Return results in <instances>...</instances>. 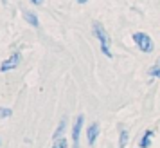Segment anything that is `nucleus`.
Returning a JSON list of instances; mask_svg holds the SVG:
<instances>
[{"instance_id":"nucleus-1","label":"nucleus","mask_w":160,"mask_h":148,"mask_svg":"<svg viewBox=\"0 0 160 148\" xmlns=\"http://www.w3.org/2000/svg\"><path fill=\"white\" fill-rule=\"evenodd\" d=\"M92 33H94V36L97 38V42L101 45V52L106 56V58H113V54L110 51V36L106 29H104V25L101 22H94L92 24Z\"/></svg>"},{"instance_id":"nucleus-2","label":"nucleus","mask_w":160,"mask_h":148,"mask_svg":"<svg viewBox=\"0 0 160 148\" xmlns=\"http://www.w3.org/2000/svg\"><path fill=\"white\" fill-rule=\"evenodd\" d=\"M131 38H133L135 45H137L142 52L149 54V52L155 51V44H153L151 36H149L148 33H144V31H137V33H133V36H131Z\"/></svg>"},{"instance_id":"nucleus-6","label":"nucleus","mask_w":160,"mask_h":148,"mask_svg":"<svg viewBox=\"0 0 160 148\" xmlns=\"http://www.w3.org/2000/svg\"><path fill=\"white\" fill-rule=\"evenodd\" d=\"M153 135H155V132H153V130H146V132L142 134L140 141H138V146H140V148H149V146H151Z\"/></svg>"},{"instance_id":"nucleus-12","label":"nucleus","mask_w":160,"mask_h":148,"mask_svg":"<svg viewBox=\"0 0 160 148\" xmlns=\"http://www.w3.org/2000/svg\"><path fill=\"white\" fill-rule=\"evenodd\" d=\"M31 2H32L34 6H42V4H43L45 0H31Z\"/></svg>"},{"instance_id":"nucleus-11","label":"nucleus","mask_w":160,"mask_h":148,"mask_svg":"<svg viewBox=\"0 0 160 148\" xmlns=\"http://www.w3.org/2000/svg\"><path fill=\"white\" fill-rule=\"evenodd\" d=\"M0 116H2V119H8V118H11V116H13V110H11V108H8V107H4Z\"/></svg>"},{"instance_id":"nucleus-3","label":"nucleus","mask_w":160,"mask_h":148,"mask_svg":"<svg viewBox=\"0 0 160 148\" xmlns=\"http://www.w3.org/2000/svg\"><path fill=\"white\" fill-rule=\"evenodd\" d=\"M83 116H78L76 121L72 125V148H79V137H81V130H83Z\"/></svg>"},{"instance_id":"nucleus-14","label":"nucleus","mask_w":160,"mask_h":148,"mask_svg":"<svg viewBox=\"0 0 160 148\" xmlns=\"http://www.w3.org/2000/svg\"><path fill=\"white\" fill-rule=\"evenodd\" d=\"M2 4H4V6H6V4H8V0H2Z\"/></svg>"},{"instance_id":"nucleus-4","label":"nucleus","mask_w":160,"mask_h":148,"mask_svg":"<svg viewBox=\"0 0 160 148\" xmlns=\"http://www.w3.org/2000/svg\"><path fill=\"white\" fill-rule=\"evenodd\" d=\"M20 58H22V56H20V52H13L8 60H4V61H2V67H0V69H2V72H9V71L16 69V67L20 65Z\"/></svg>"},{"instance_id":"nucleus-8","label":"nucleus","mask_w":160,"mask_h":148,"mask_svg":"<svg viewBox=\"0 0 160 148\" xmlns=\"http://www.w3.org/2000/svg\"><path fill=\"white\" fill-rule=\"evenodd\" d=\"M65 130H67V119H61L59 125H58V128H56V132H54V135H52V141L65 137Z\"/></svg>"},{"instance_id":"nucleus-7","label":"nucleus","mask_w":160,"mask_h":148,"mask_svg":"<svg viewBox=\"0 0 160 148\" xmlns=\"http://www.w3.org/2000/svg\"><path fill=\"white\" fill-rule=\"evenodd\" d=\"M23 18H25V22L29 24L31 27H40V20H38L36 13H32V11H25V13H23Z\"/></svg>"},{"instance_id":"nucleus-10","label":"nucleus","mask_w":160,"mask_h":148,"mask_svg":"<svg viewBox=\"0 0 160 148\" xmlns=\"http://www.w3.org/2000/svg\"><path fill=\"white\" fill-rule=\"evenodd\" d=\"M68 146V141L65 139V137H61V139H54V145H52V148H67Z\"/></svg>"},{"instance_id":"nucleus-9","label":"nucleus","mask_w":160,"mask_h":148,"mask_svg":"<svg viewBox=\"0 0 160 148\" xmlns=\"http://www.w3.org/2000/svg\"><path fill=\"white\" fill-rule=\"evenodd\" d=\"M128 141H130V132H128L126 128H122L121 134H119V148H126Z\"/></svg>"},{"instance_id":"nucleus-15","label":"nucleus","mask_w":160,"mask_h":148,"mask_svg":"<svg viewBox=\"0 0 160 148\" xmlns=\"http://www.w3.org/2000/svg\"><path fill=\"white\" fill-rule=\"evenodd\" d=\"M138 148H140V146H138Z\"/></svg>"},{"instance_id":"nucleus-13","label":"nucleus","mask_w":160,"mask_h":148,"mask_svg":"<svg viewBox=\"0 0 160 148\" xmlns=\"http://www.w3.org/2000/svg\"><path fill=\"white\" fill-rule=\"evenodd\" d=\"M74 2H78V4H87L88 0H74Z\"/></svg>"},{"instance_id":"nucleus-5","label":"nucleus","mask_w":160,"mask_h":148,"mask_svg":"<svg viewBox=\"0 0 160 148\" xmlns=\"http://www.w3.org/2000/svg\"><path fill=\"white\" fill-rule=\"evenodd\" d=\"M97 135H99V125L94 121V123H90V126L87 128V141H88V145H90V146L95 143Z\"/></svg>"}]
</instances>
